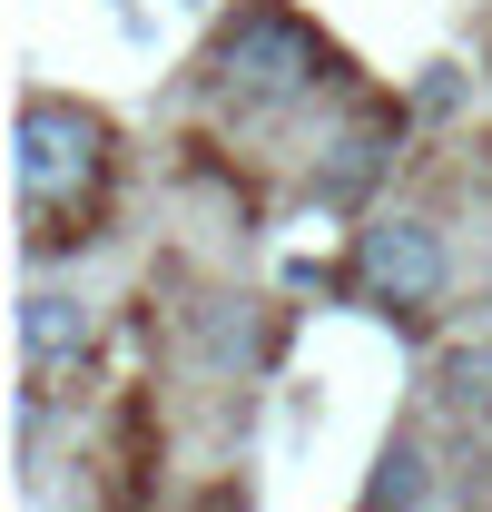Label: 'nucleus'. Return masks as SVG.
Here are the masks:
<instances>
[{"label":"nucleus","mask_w":492,"mask_h":512,"mask_svg":"<svg viewBox=\"0 0 492 512\" xmlns=\"http://www.w3.org/2000/svg\"><path fill=\"white\" fill-rule=\"evenodd\" d=\"M10 178H20V217H30V247L60 256L89 237L99 188H109V119L30 89L20 99V148H10Z\"/></svg>","instance_id":"obj_1"},{"label":"nucleus","mask_w":492,"mask_h":512,"mask_svg":"<svg viewBox=\"0 0 492 512\" xmlns=\"http://www.w3.org/2000/svg\"><path fill=\"white\" fill-rule=\"evenodd\" d=\"M207 79L237 109H306L315 89H335V40L315 20H296L286 0H246L207 50Z\"/></svg>","instance_id":"obj_2"},{"label":"nucleus","mask_w":492,"mask_h":512,"mask_svg":"<svg viewBox=\"0 0 492 512\" xmlns=\"http://www.w3.org/2000/svg\"><path fill=\"white\" fill-rule=\"evenodd\" d=\"M355 286H365L384 316H433L443 286H453V247H443V227L414 217V207L365 217V227H355Z\"/></svg>","instance_id":"obj_3"},{"label":"nucleus","mask_w":492,"mask_h":512,"mask_svg":"<svg viewBox=\"0 0 492 512\" xmlns=\"http://www.w3.org/2000/svg\"><path fill=\"white\" fill-rule=\"evenodd\" d=\"M394 138H404L394 109H365L355 128H335V148L315 158V197H325V207H355V197L374 188V168L394 158Z\"/></svg>","instance_id":"obj_4"},{"label":"nucleus","mask_w":492,"mask_h":512,"mask_svg":"<svg viewBox=\"0 0 492 512\" xmlns=\"http://www.w3.org/2000/svg\"><path fill=\"white\" fill-rule=\"evenodd\" d=\"M20 355H30V375L79 365V355H89V306H79V296H60V286H40V296L20 306Z\"/></svg>","instance_id":"obj_5"},{"label":"nucleus","mask_w":492,"mask_h":512,"mask_svg":"<svg viewBox=\"0 0 492 512\" xmlns=\"http://www.w3.org/2000/svg\"><path fill=\"white\" fill-rule=\"evenodd\" d=\"M374 503H424V453H414V444L384 453V473H374Z\"/></svg>","instance_id":"obj_6"}]
</instances>
